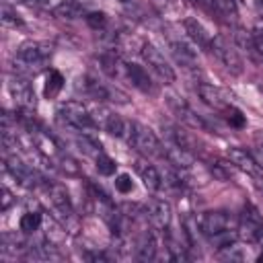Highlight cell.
<instances>
[{
  "mask_svg": "<svg viewBox=\"0 0 263 263\" xmlns=\"http://www.w3.org/2000/svg\"><path fill=\"white\" fill-rule=\"evenodd\" d=\"M51 58V45L45 41H25L16 49L14 58V72L18 76H35L43 64Z\"/></svg>",
  "mask_w": 263,
  "mask_h": 263,
  "instance_id": "cell-1",
  "label": "cell"
},
{
  "mask_svg": "<svg viewBox=\"0 0 263 263\" xmlns=\"http://www.w3.org/2000/svg\"><path fill=\"white\" fill-rule=\"evenodd\" d=\"M127 142H129V146L134 148V150H138L140 154H144V156H154V154H158L160 156V140L156 138V134L150 129V127H146V125H142V123H138V121H129V129H127Z\"/></svg>",
  "mask_w": 263,
  "mask_h": 263,
  "instance_id": "cell-2",
  "label": "cell"
},
{
  "mask_svg": "<svg viewBox=\"0 0 263 263\" xmlns=\"http://www.w3.org/2000/svg\"><path fill=\"white\" fill-rule=\"evenodd\" d=\"M236 232H238V238L249 245H255L263 238V218L255 205H251V203L242 205Z\"/></svg>",
  "mask_w": 263,
  "mask_h": 263,
  "instance_id": "cell-3",
  "label": "cell"
},
{
  "mask_svg": "<svg viewBox=\"0 0 263 263\" xmlns=\"http://www.w3.org/2000/svg\"><path fill=\"white\" fill-rule=\"evenodd\" d=\"M58 117L74 129H90L97 125L95 115L78 101H66L58 107Z\"/></svg>",
  "mask_w": 263,
  "mask_h": 263,
  "instance_id": "cell-4",
  "label": "cell"
},
{
  "mask_svg": "<svg viewBox=\"0 0 263 263\" xmlns=\"http://www.w3.org/2000/svg\"><path fill=\"white\" fill-rule=\"evenodd\" d=\"M197 226H199V232L210 240L212 236L216 234H222L226 230H236L234 228V220L228 212L224 210H210V212H203L199 214L197 218Z\"/></svg>",
  "mask_w": 263,
  "mask_h": 263,
  "instance_id": "cell-5",
  "label": "cell"
},
{
  "mask_svg": "<svg viewBox=\"0 0 263 263\" xmlns=\"http://www.w3.org/2000/svg\"><path fill=\"white\" fill-rule=\"evenodd\" d=\"M210 51L222 62V66H224L228 72H232V74H240V72H242V60H240V55L236 53V49H234L222 35L212 37Z\"/></svg>",
  "mask_w": 263,
  "mask_h": 263,
  "instance_id": "cell-6",
  "label": "cell"
},
{
  "mask_svg": "<svg viewBox=\"0 0 263 263\" xmlns=\"http://www.w3.org/2000/svg\"><path fill=\"white\" fill-rule=\"evenodd\" d=\"M140 51H142V58L146 60V64H148L166 84L175 82V70H173V66L166 62V58L162 55L160 49H156L152 43H144Z\"/></svg>",
  "mask_w": 263,
  "mask_h": 263,
  "instance_id": "cell-7",
  "label": "cell"
},
{
  "mask_svg": "<svg viewBox=\"0 0 263 263\" xmlns=\"http://www.w3.org/2000/svg\"><path fill=\"white\" fill-rule=\"evenodd\" d=\"M84 88H86V92H88L92 99H97V101H109V103H119V105H125V103L129 101L123 90H119L117 86L99 82V80H95L92 76H86V78H84Z\"/></svg>",
  "mask_w": 263,
  "mask_h": 263,
  "instance_id": "cell-8",
  "label": "cell"
},
{
  "mask_svg": "<svg viewBox=\"0 0 263 263\" xmlns=\"http://www.w3.org/2000/svg\"><path fill=\"white\" fill-rule=\"evenodd\" d=\"M160 156L177 171H189V168H195V156L193 152L173 144V142H166L160 146Z\"/></svg>",
  "mask_w": 263,
  "mask_h": 263,
  "instance_id": "cell-9",
  "label": "cell"
},
{
  "mask_svg": "<svg viewBox=\"0 0 263 263\" xmlns=\"http://www.w3.org/2000/svg\"><path fill=\"white\" fill-rule=\"evenodd\" d=\"M168 107L173 109V113H175L185 125H189V127H193V129H201V132H208V129H210V123H208L199 113H195L183 99L168 97Z\"/></svg>",
  "mask_w": 263,
  "mask_h": 263,
  "instance_id": "cell-10",
  "label": "cell"
},
{
  "mask_svg": "<svg viewBox=\"0 0 263 263\" xmlns=\"http://www.w3.org/2000/svg\"><path fill=\"white\" fill-rule=\"evenodd\" d=\"M4 166H6V171L16 179V183H21L23 187H35V185H39V183H41L39 175H37L29 164H25L16 154L6 156Z\"/></svg>",
  "mask_w": 263,
  "mask_h": 263,
  "instance_id": "cell-11",
  "label": "cell"
},
{
  "mask_svg": "<svg viewBox=\"0 0 263 263\" xmlns=\"http://www.w3.org/2000/svg\"><path fill=\"white\" fill-rule=\"evenodd\" d=\"M146 218L156 230H166L173 220V210L171 203L164 199H150L146 205Z\"/></svg>",
  "mask_w": 263,
  "mask_h": 263,
  "instance_id": "cell-12",
  "label": "cell"
},
{
  "mask_svg": "<svg viewBox=\"0 0 263 263\" xmlns=\"http://www.w3.org/2000/svg\"><path fill=\"white\" fill-rule=\"evenodd\" d=\"M43 187H45V193H47V197H49L53 210H55L58 214H62L66 220H70V218L74 216V212H72V201H70L68 191H66L62 185L49 183V181H43Z\"/></svg>",
  "mask_w": 263,
  "mask_h": 263,
  "instance_id": "cell-13",
  "label": "cell"
},
{
  "mask_svg": "<svg viewBox=\"0 0 263 263\" xmlns=\"http://www.w3.org/2000/svg\"><path fill=\"white\" fill-rule=\"evenodd\" d=\"M8 90L12 95V99L16 101L18 107L23 109H35V92H33V86L23 78V76H12L8 80Z\"/></svg>",
  "mask_w": 263,
  "mask_h": 263,
  "instance_id": "cell-14",
  "label": "cell"
},
{
  "mask_svg": "<svg viewBox=\"0 0 263 263\" xmlns=\"http://www.w3.org/2000/svg\"><path fill=\"white\" fill-rule=\"evenodd\" d=\"M228 160L242 173L251 175V177H261V164L257 162V158L247 152L245 148H228Z\"/></svg>",
  "mask_w": 263,
  "mask_h": 263,
  "instance_id": "cell-15",
  "label": "cell"
},
{
  "mask_svg": "<svg viewBox=\"0 0 263 263\" xmlns=\"http://www.w3.org/2000/svg\"><path fill=\"white\" fill-rule=\"evenodd\" d=\"M171 51H173V55H175V60H177V64H181L187 72H197L199 68V64H197V53H195V49L189 45V43H185V41H173L171 43Z\"/></svg>",
  "mask_w": 263,
  "mask_h": 263,
  "instance_id": "cell-16",
  "label": "cell"
},
{
  "mask_svg": "<svg viewBox=\"0 0 263 263\" xmlns=\"http://www.w3.org/2000/svg\"><path fill=\"white\" fill-rule=\"evenodd\" d=\"M197 95H199V99L205 103V105H210L212 109H218V111H224L226 107H228V101H226V97H224V92L220 90V88H216V86H212V84H205V82H199L197 84Z\"/></svg>",
  "mask_w": 263,
  "mask_h": 263,
  "instance_id": "cell-17",
  "label": "cell"
},
{
  "mask_svg": "<svg viewBox=\"0 0 263 263\" xmlns=\"http://www.w3.org/2000/svg\"><path fill=\"white\" fill-rule=\"evenodd\" d=\"M125 76L129 78L132 86H136L138 90H142V92H154L152 78L148 76V72L142 66H138V64H125Z\"/></svg>",
  "mask_w": 263,
  "mask_h": 263,
  "instance_id": "cell-18",
  "label": "cell"
},
{
  "mask_svg": "<svg viewBox=\"0 0 263 263\" xmlns=\"http://www.w3.org/2000/svg\"><path fill=\"white\" fill-rule=\"evenodd\" d=\"M136 171H138L140 179L144 181L146 189L156 191V189H160V187H162V175H160V173L156 171V166H152L150 162H146V160L138 158V160H136Z\"/></svg>",
  "mask_w": 263,
  "mask_h": 263,
  "instance_id": "cell-19",
  "label": "cell"
},
{
  "mask_svg": "<svg viewBox=\"0 0 263 263\" xmlns=\"http://www.w3.org/2000/svg\"><path fill=\"white\" fill-rule=\"evenodd\" d=\"M201 8H205L208 12H214L218 16L224 18H234L236 16V0H195Z\"/></svg>",
  "mask_w": 263,
  "mask_h": 263,
  "instance_id": "cell-20",
  "label": "cell"
},
{
  "mask_svg": "<svg viewBox=\"0 0 263 263\" xmlns=\"http://www.w3.org/2000/svg\"><path fill=\"white\" fill-rule=\"evenodd\" d=\"M183 27H185V33L189 35V39H191L193 43H197V45L203 47V49H210L212 37H210V33L205 31V27H203L199 21H195V18H185Z\"/></svg>",
  "mask_w": 263,
  "mask_h": 263,
  "instance_id": "cell-21",
  "label": "cell"
},
{
  "mask_svg": "<svg viewBox=\"0 0 263 263\" xmlns=\"http://www.w3.org/2000/svg\"><path fill=\"white\" fill-rule=\"evenodd\" d=\"M162 129H164V136H166L168 142H173V144H177V146H181V148H185L189 152L195 150V140L187 132H183L181 127H177V125H173L168 121H162Z\"/></svg>",
  "mask_w": 263,
  "mask_h": 263,
  "instance_id": "cell-22",
  "label": "cell"
},
{
  "mask_svg": "<svg viewBox=\"0 0 263 263\" xmlns=\"http://www.w3.org/2000/svg\"><path fill=\"white\" fill-rule=\"evenodd\" d=\"M101 125H103V129H105L109 136H115V138H125V136H127V129H129V121H125V119H121L119 115L109 113V111H103Z\"/></svg>",
  "mask_w": 263,
  "mask_h": 263,
  "instance_id": "cell-23",
  "label": "cell"
},
{
  "mask_svg": "<svg viewBox=\"0 0 263 263\" xmlns=\"http://www.w3.org/2000/svg\"><path fill=\"white\" fill-rule=\"evenodd\" d=\"M51 12H53L55 16H60V18H68V21L86 16V10H84V6H82L78 0H62Z\"/></svg>",
  "mask_w": 263,
  "mask_h": 263,
  "instance_id": "cell-24",
  "label": "cell"
},
{
  "mask_svg": "<svg viewBox=\"0 0 263 263\" xmlns=\"http://www.w3.org/2000/svg\"><path fill=\"white\" fill-rule=\"evenodd\" d=\"M136 257L140 261H152L156 257V238L150 232H144L136 242Z\"/></svg>",
  "mask_w": 263,
  "mask_h": 263,
  "instance_id": "cell-25",
  "label": "cell"
},
{
  "mask_svg": "<svg viewBox=\"0 0 263 263\" xmlns=\"http://www.w3.org/2000/svg\"><path fill=\"white\" fill-rule=\"evenodd\" d=\"M234 41L238 47H242L251 58H257L259 55V49H257V43H255V37L253 33L245 31V29H236L234 31Z\"/></svg>",
  "mask_w": 263,
  "mask_h": 263,
  "instance_id": "cell-26",
  "label": "cell"
},
{
  "mask_svg": "<svg viewBox=\"0 0 263 263\" xmlns=\"http://www.w3.org/2000/svg\"><path fill=\"white\" fill-rule=\"evenodd\" d=\"M64 86V76L58 72V70H49L47 78H45V88H43V95L47 99H53Z\"/></svg>",
  "mask_w": 263,
  "mask_h": 263,
  "instance_id": "cell-27",
  "label": "cell"
},
{
  "mask_svg": "<svg viewBox=\"0 0 263 263\" xmlns=\"http://www.w3.org/2000/svg\"><path fill=\"white\" fill-rule=\"evenodd\" d=\"M99 64H101V70L109 76V78H115L117 74H119V58L113 53V51H107V53H103L101 58H99Z\"/></svg>",
  "mask_w": 263,
  "mask_h": 263,
  "instance_id": "cell-28",
  "label": "cell"
},
{
  "mask_svg": "<svg viewBox=\"0 0 263 263\" xmlns=\"http://www.w3.org/2000/svg\"><path fill=\"white\" fill-rule=\"evenodd\" d=\"M55 164H58V168H60L62 173H66L68 177H78V175H80V166H78V162H76L70 154L60 152V154H58Z\"/></svg>",
  "mask_w": 263,
  "mask_h": 263,
  "instance_id": "cell-29",
  "label": "cell"
},
{
  "mask_svg": "<svg viewBox=\"0 0 263 263\" xmlns=\"http://www.w3.org/2000/svg\"><path fill=\"white\" fill-rule=\"evenodd\" d=\"M18 226H21V230L25 234H31V232L39 230V226H41V214L39 212H27V214H23Z\"/></svg>",
  "mask_w": 263,
  "mask_h": 263,
  "instance_id": "cell-30",
  "label": "cell"
},
{
  "mask_svg": "<svg viewBox=\"0 0 263 263\" xmlns=\"http://www.w3.org/2000/svg\"><path fill=\"white\" fill-rule=\"evenodd\" d=\"M76 144H78V148L84 152V154H88V156H99L103 150H101V144L97 142V140H92V138H88V136H78L76 138Z\"/></svg>",
  "mask_w": 263,
  "mask_h": 263,
  "instance_id": "cell-31",
  "label": "cell"
},
{
  "mask_svg": "<svg viewBox=\"0 0 263 263\" xmlns=\"http://www.w3.org/2000/svg\"><path fill=\"white\" fill-rule=\"evenodd\" d=\"M95 162H97V171L101 173V175H105V177H111L115 171H117V162L111 158V156H107V154H99V156H95Z\"/></svg>",
  "mask_w": 263,
  "mask_h": 263,
  "instance_id": "cell-32",
  "label": "cell"
},
{
  "mask_svg": "<svg viewBox=\"0 0 263 263\" xmlns=\"http://www.w3.org/2000/svg\"><path fill=\"white\" fill-rule=\"evenodd\" d=\"M86 25L95 31H101L107 27V14L105 12H86Z\"/></svg>",
  "mask_w": 263,
  "mask_h": 263,
  "instance_id": "cell-33",
  "label": "cell"
},
{
  "mask_svg": "<svg viewBox=\"0 0 263 263\" xmlns=\"http://www.w3.org/2000/svg\"><path fill=\"white\" fill-rule=\"evenodd\" d=\"M224 113H226V121L230 123V127H245V123H247V119H245V115L238 111V109H234V107H226L224 109Z\"/></svg>",
  "mask_w": 263,
  "mask_h": 263,
  "instance_id": "cell-34",
  "label": "cell"
},
{
  "mask_svg": "<svg viewBox=\"0 0 263 263\" xmlns=\"http://www.w3.org/2000/svg\"><path fill=\"white\" fill-rule=\"evenodd\" d=\"M2 23L8 27H23V18L8 6H2Z\"/></svg>",
  "mask_w": 263,
  "mask_h": 263,
  "instance_id": "cell-35",
  "label": "cell"
},
{
  "mask_svg": "<svg viewBox=\"0 0 263 263\" xmlns=\"http://www.w3.org/2000/svg\"><path fill=\"white\" fill-rule=\"evenodd\" d=\"M115 189H117L119 193H129V191L134 189V183H132L129 175H119V177L115 179Z\"/></svg>",
  "mask_w": 263,
  "mask_h": 263,
  "instance_id": "cell-36",
  "label": "cell"
},
{
  "mask_svg": "<svg viewBox=\"0 0 263 263\" xmlns=\"http://www.w3.org/2000/svg\"><path fill=\"white\" fill-rule=\"evenodd\" d=\"M0 199H2V205H0L2 212H6V210L14 203V197H12V193H10L6 187H2V197H0Z\"/></svg>",
  "mask_w": 263,
  "mask_h": 263,
  "instance_id": "cell-37",
  "label": "cell"
},
{
  "mask_svg": "<svg viewBox=\"0 0 263 263\" xmlns=\"http://www.w3.org/2000/svg\"><path fill=\"white\" fill-rule=\"evenodd\" d=\"M255 187H257V191H259V195H261V197H263V181H261V179H259V177H257V179H255Z\"/></svg>",
  "mask_w": 263,
  "mask_h": 263,
  "instance_id": "cell-38",
  "label": "cell"
},
{
  "mask_svg": "<svg viewBox=\"0 0 263 263\" xmlns=\"http://www.w3.org/2000/svg\"><path fill=\"white\" fill-rule=\"evenodd\" d=\"M255 4H257V10L263 14V0H255Z\"/></svg>",
  "mask_w": 263,
  "mask_h": 263,
  "instance_id": "cell-39",
  "label": "cell"
},
{
  "mask_svg": "<svg viewBox=\"0 0 263 263\" xmlns=\"http://www.w3.org/2000/svg\"><path fill=\"white\" fill-rule=\"evenodd\" d=\"M259 261H263V253H261V255H259Z\"/></svg>",
  "mask_w": 263,
  "mask_h": 263,
  "instance_id": "cell-40",
  "label": "cell"
},
{
  "mask_svg": "<svg viewBox=\"0 0 263 263\" xmlns=\"http://www.w3.org/2000/svg\"><path fill=\"white\" fill-rule=\"evenodd\" d=\"M119 2H129V0H119Z\"/></svg>",
  "mask_w": 263,
  "mask_h": 263,
  "instance_id": "cell-41",
  "label": "cell"
},
{
  "mask_svg": "<svg viewBox=\"0 0 263 263\" xmlns=\"http://www.w3.org/2000/svg\"><path fill=\"white\" fill-rule=\"evenodd\" d=\"M261 240H263V238H261Z\"/></svg>",
  "mask_w": 263,
  "mask_h": 263,
  "instance_id": "cell-42",
  "label": "cell"
}]
</instances>
